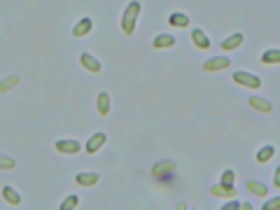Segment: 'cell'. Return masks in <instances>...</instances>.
I'll list each match as a JSON object with an SVG mask.
<instances>
[{
  "instance_id": "1",
  "label": "cell",
  "mask_w": 280,
  "mask_h": 210,
  "mask_svg": "<svg viewBox=\"0 0 280 210\" xmlns=\"http://www.w3.org/2000/svg\"><path fill=\"white\" fill-rule=\"evenodd\" d=\"M138 14H140V2L138 0H131L126 9L122 14V31L126 35H133L136 33V21H138Z\"/></svg>"
},
{
  "instance_id": "2",
  "label": "cell",
  "mask_w": 280,
  "mask_h": 210,
  "mask_svg": "<svg viewBox=\"0 0 280 210\" xmlns=\"http://www.w3.org/2000/svg\"><path fill=\"white\" fill-rule=\"evenodd\" d=\"M234 82H236V84H243V87H247V89L262 87V77H259V75H252V72H245V70H236V72H234Z\"/></svg>"
},
{
  "instance_id": "3",
  "label": "cell",
  "mask_w": 280,
  "mask_h": 210,
  "mask_svg": "<svg viewBox=\"0 0 280 210\" xmlns=\"http://www.w3.org/2000/svg\"><path fill=\"white\" fill-rule=\"evenodd\" d=\"M231 66V59L229 56H212V59H208V61L203 63V70L206 72H217V70H224Z\"/></svg>"
},
{
  "instance_id": "4",
  "label": "cell",
  "mask_w": 280,
  "mask_h": 210,
  "mask_svg": "<svg viewBox=\"0 0 280 210\" xmlns=\"http://www.w3.org/2000/svg\"><path fill=\"white\" fill-rule=\"evenodd\" d=\"M175 168H177V164H175L173 159H161V161H157V164H154V168H152V175H154V177H164V175L173 173Z\"/></svg>"
},
{
  "instance_id": "5",
  "label": "cell",
  "mask_w": 280,
  "mask_h": 210,
  "mask_svg": "<svg viewBox=\"0 0 280 210\" xmlns=\"http://www.w3.org/2000/svg\"><path fill=\"white\" fill-rule=\"evenodd\" d=\"M91 31H94V19L91 17H82L77 24L72 26V35H75V37H84V35H89Z\"/></svg>"
},
{
  "instance_id": "6",
  "label": "cell",
  "mask_w": 280,
  "mask_h": 210,
  "mask_svg": "<svg viewBox=\"0 0 280 210\" xmlns=\"http://www.w3.org/2000/svg\"><path fill=\"white\" fill-rule=\"evenodd\" d=\"M54 149L61 152V154H77L82 147H79L77 140H56V142H54Z\"/></svg>"
},
{
  "instance_id": "7",
  "label": "cell",
  "mask_w": 280,
  "mask_h": 210,
  "mask_svg": "<svg viewBox=\"0 0 280 210\" xmlns=\"http://www.w3.org/2000/svg\"><path fill=\"white\" fill-rule=\"evenodd\" d=\"M79 61H82V66H84L89 72H94V75H96V72H101V68H103V66H101V61H98L94 54H89V52L79 54Z\"/></svg>"
},
{
  "instance_id": "8",
  "label": "cell",
  "mask_w": 280,
  "mask_h": 210,
  "mask_svg": "<svg viewBox=\"0 0 280 210\" xmlns=\"http://www.w3.org/2000/svg\"><path fill=\"white\" fill-rule=\"evenodd\" d=\"M105 140H107V136H105L103 131H96L94 136H91V138L87 140V147H84V149H87L89 154H96L98 149L105 145Z\"/></svg>"
},
{
  "instance_id": "9",
  "label": "cell",
  "mask_w": 280,
  "mask_h": 210,
  "mask_svg": "<svg viewBox=\"0 0 280 210\" xmlns=\"http://www.w3.org/2000/svg\"><path fill=\"white\" fill-rule=\"evenodd\" d=\"M250 107H254L257 112H262V114L273 112L271 101H266V98H262V96H250Z\"/></svg>"
},
{
  "instance_id": "10",
  "label": "cell",
  "mask_w": 280,
  "mask_h": 210,
  "mask_svg": "<svg viewBox=\"0 0 280 210\" xmlns=\"http://www.w3.org/2000/svg\"><path fill=\"white\" fill-rule=\"evenodd\" d=\"M243 40H245L243 33L229 35V37H224V40H222V49H224V52H234V49H238V47L243 44Z\"/></svg>"
},
{
  "instance_id": "11",
  "label": "cell",
  "mask_w": 280,
  "mask_h": 210,
  "mask_svg": "<svg viewBox=\"0 0 280 210\" xmlns=\"http://www.w3.org/2000/svg\"><path fill=\"white\" fill-rule=\"evenodd\" d=\"M175 44V35L171 33H159L154 40H152V47L154 49H166V47H173Z\"/></svg>"
},
{
  "instance_id": "12",
  "label": "cell",
  "mask_w": 280,
  "mask_h": 210,
  "mask_svg": "<svg viewBox=\"0 0 280 210\" xmlns=\"http://www.w3.org/2000/svg\"><path fill=\"white\" fill-rule=\"evenodd\" d=\"M192 42L199 47V49H210V37L206 35V31L201 28H194L192 31Z\"/></svg>"
},
{
  "instance_id": "13",
  "label": "cell",
  "mask_w": 280,
  "mask_h": 210,
  "mask_svg": "<svg viewBox=\"0 0 280 210\" xmlns=\"http://www.w3.org/2000/svg\"><path fill=\"white\" fill-rule=\"evenodd\" d=\"M2 199H5L9 206H21V194H19L12 184H5V187H2Z\"/></svg>"
},
{
  "instance_id": "14",
  "label": "cell",
  "mask_w": 280,
  "mask_h": 210,
  "mask_svg": "<svg viewBox=\"0 0 280 210\" xmlns=\"http://www.w3.org/2000/svg\"><path fill=\"white\" fill-rule=\"evenodd\" d=\"M96 107H98V112L103 114H110V110H112V101H110V94L107 91H101L98 94V101H96Z\"/></svg>"
},
{
  "instance_id": "15",
  "label": "cell",
  "mask_w": 280,
  "mask_h": 210,
  "mask_svg": "<svg viewBox=\"0 0 280 210\" xmlns=\"http://www.w3.org/2000/svg\"><path fill=\"white\" fill-rule=\"evenodd\" d=\"M189 21H192V19L187 17V14H182V12H173V14L168 17V24L175 26V28H187L189 26Z\"/></svg>"
},
{
  "instance_id": "16",
  "label": "cell",
  "mask_w": 280,
  "mask_h": 210,
  "mask_svg": "<svg viewBox=\"0 0 280 210\" xmlns=\"http://www.w3.org/2000/svg\"><path fill=\"white\" fill-rule=\"evenodd\" d=\"M75 182H77L79 187H94V184L98 182V173H77Z\"/></svg>"
},
{
  "instance_id": "17",
  "label": "cell",
  "mask_w": 280,
  "mask_h": 210,
  "mask_svg": "<svg viewBox=\"0 0 280 210\" xmlns=\"http://www.w3.org/2000/svg\"><path fill=\"white\" fill-rule=\"evenodd\" d=\"M19 82H21V77H19V75H7V77L0 82V94H7L9 89H14Z\"/></svg>"
},
{
  "instance_id": "18",
  "label": "cell",
  "mask_w": 280,
  "mask_h": 210,
  "mask_svg": "<svg viewBox=\"0 0 280 210\" xmlns=\"http://www.w3.org/2000/svg\"><path fill=\"white\" fill-rule=\"evenodd\" d=\"M273 154H276V147H273V145H264V147L257 152V161H259V164H266V161L273 159Z\"/></svg>"
},
{
  "instance_id": "19",
  "label": "cell",
  "mask_w": 280,
  "mask_h": 210,
  "mask_svg": "<svg viewBox=\"0 0 280 210\" xmlns=\"http://www.w3.org/2000/svg\"><path fill=\"white\" fill-rule=\"evenodd\" d=\"M247 189L252 194H257V196H266L269 194V187L264 182H259V180H247Z\"/></svg>"
},
{
  "instance_id": "20",
  "label": "cell",
  "mask_w": 280,
  "mask_h": 210,
  "mask_svg": "<svg viewBox=\"0 0 280 210\" xmlns=\"http://www.w3.org/2000/svg\"><path fill=\"white\" fill-rule=\"evenodd\" d=\"M210 192H212V196H234L236 189H234L231 184H222V182H219V184H215Z\"/></svg>"
},
{
  "instance_id": "21",
  "label": "cell",
  "mask_w": 280,
  "mask_h": 210,
  "mask_svg": "<svg viewBox=\"0 0 280 210\" xmlns=\"http://www.w3.org/2000/svg\"><path fill=\"white\" fill-rule=\"evenodd\" d=\"M262 63H280V49H266L262 54Z\"/></svg>"
},
{
  "instance_id": "22",
  "label": "cell",
  "mask_w": 280,
  "mask_h": 210,
  "mask_svg": "<svg viewBox=\"0 0 280 210\" xmlns=\"http://www.w3.org/2000/svg\"><path fill=\"white\" fill-rule=\"evenodd\" d=\"M77 206H79V199L75 196V194H70V196H66V199H63V203L59 206V208H61V210H75Z\"/></svg>"
},
{
  "instance_id": "23",
  "label": "cell",
  "mask_w": 280,
  "mask_h": 210,
  "mask_svg": "<svg viewBox=\"0 0 280 210\" xmlns=\"http://www.w3.org/2000/svg\"><path fill=\"white\" fill-rule=\"evenodd\" d=\"M12 168H17V161L7 154H0V171H12Z\"/></svg>"
},
{
  "instance_id": "24",
  "label": "cell",
  "mask_w": 280,
  "mask_h": 210,
  "mask_svg": "<svg viewBox=\"0 0 280 210\" xmlns=\"http://www.w3.org/2000/svg\"><path fill=\"white\" fill-rule=\"evenodd\" d=\"M234 177H236V175H234V171H231V168H227V171L222 173V180H219V182H222V184H231V187H234Z\"/></svg>"
},
{
  "instance_id": "25",
  "label": "cell",
  "mask_w": 280,
  "mask_h": 210,
  "mask_svg": "<svg viewBox=\"0 0 280 210\" xmlns=\"http://www.w3.org/2000/svg\"><path fill=\"white\" fill-rule=\"evenodd\" d=\"M264 210H276V208H280V196H276V199H271V201L266 203V206H262Z\"/></svg>"
},
{
  "instance_id": "26",
  "label": "cell",
  "mask_w": 280,
  "mask_h": 210,
  "mask_svg": "<svg viewBox=\"0 0 280 210\" xmlns=\"http://www.w3.org/2000/svg\"><path fill=\"white\" fill-rule=\"evenodd\" d=\"M238 208H243V203L241 201H229L222 206V210H238Z\"/></svg>"
},
{
  "instance_id": "27",
  "label": "cell",
  "mask_w": 280,
  "mask_h": 210,
  "mask_svg": "<svg viewBox=\"0 0 280 210\" xmlns=\"http://www.w3.org/2000/svg\"><path fill=\"white\" fill-rule=\"evenodd\" d=\"M273 184H276V187H280V168L276 171V175H273Z\"/></svg>"
},
{
  "instance_id": "28",
  "label": "cell",
  "mask_w": 280,
  "mask_h": 210,
  "mask_svg": "<svg viewBox=\"0 0 280 210\" xmlns=\"http://www.w3.org/2000/svg\"><path fill=\"white\" fill-rule=\"evenodd\" d=\"M175 208H177V210H184V208H189V203H187V201H180L177 206H175Z\"/></svg>"
}]
</instances>
